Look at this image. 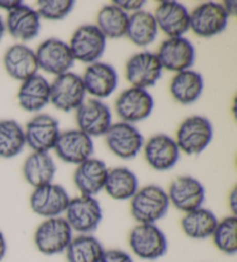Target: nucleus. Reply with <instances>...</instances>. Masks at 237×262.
I'll return each instance as SVG.
<instances>
[{"label": "nucleus", "mask_w": 237, "mask_h": 262, "mask_svg": "<svg viewBox=\"0 0 237 262\" xmlns=\"http://www.w3.org/2000/svg\"><path fill=\"white\" fill-rule=\"evenodd\" d=\"M22 172L26 182L34 188H37L53 183L57 166L49 152L34 151L26 159Z\"/></svg>", "instance_id": "obj_26"}, {"label": "nucleus", "mask_w": 237, "mask_h": 262, "mask_svg": "<svg viewBox=\"0 0 237 262\" xmlns=\"http://www.w3.org/2000/svg\"><path fill=\"white\" fill-rule=\"evenodd\" d=\"M7 253V242L4 233L0 231V262L4 260Z\"/></svg>", "instance_id": "obj_41"}, {"label": "nucleus", "mask_w": 237, "mask_h": 262, "mask_svg": "<svg viewBox=\"0 0 237 262\" xmlns=\"http://www.w3.org/2000/svg\"><path fill=\"white\" fill-rule=\"evenodd\" d=\"M65 219L73 232L93 234L103 219L101 203L95 196L77 195L72 198L65 210Z\"/></svg>", "instance_id": "obj_2"}, {"label": "nucleus", "mask_w": 237, "mask_h": 262, "mask_svg": "<svg viewBox=\"0 0 237 262\" xmlns=\"http://www.w3.org/2000/svg\"><path fill=\"white\" fill-rule=\"evenodd\" d=\"M73 237V230L67 221L59 216L45 219L38 225L34 233V243L38 252L51 256L65 253Z\"/></svg>", "instance_id": "obj_4"}, {"label": "nucleus", "mask_w": 237, "mask_h": 262, "mask_svg": "<svg viewBox=\"0 0 237 262\" xmlns=\"http://www.w3.org/2000/svg\"><path fill=\"white\" fill-rule=\"evenodd\" d=\"M129 245L136 257L155 261L166 255L168 239L156 224H138L129 234Z\"/></svg>", "instance_id": "obj_3"}, {"label": "nucleus", "mask_w": 237, "mask_h": 262, "mask_svg": "<svg viewBox=\"0 0 237 262\" xmlns=\"http://www.w3.org/2000/svg\"><path fill=\"white\" fill-rule=\"evenodd\" d=\"M229 15L222 4L207 2L198 5L190 13V29L199 37H213L225 31Z\"/></svg>", "instance_id": "obj_8"}, {"label": "nucleus", "mask_w": 237, "mask_h": 262, "mask_svg": "<svg viewBox=\"0 0 237 262\" xmlns=\"http://www.w3.org/2000/svg\"><path fill=\"white\" fill-rule=\"evenodd\" d=\"M20 106L27 112H38L50 103V82L40 74L30 76L17 93Z\"/></svg>", "instance_id": "obj_25"}, {"label": "nucleus", "mask_w": 237, "mask_h": 262, "mask_svg": "<svg viewBox=\"0 0 237 262\" xmlns=\"http://www.w3.org/2000/svg\"><path fill=\"white\" fill-rule=\"evenodd\" d=\"M86 94L83 78L71 71L56 76L50 83V103L64 112L79 109L86 101Z\"/></svg>", "instance_id": "obj_6"}, {"label": "nucleus", "mask_w": 237, "mask_h": 262, "mask_svg": "<svg viewBox=\"0 0 237 262\" xmlns=\"http://www.w3.org/2000/svg\"><path fill=\"white\" fill-rule=\"evenodd\" d=\"M219 220L216 215L207 208L200 207L185 215L181 220V228L186 237L195 241L211 238Z\"/></svg>", "instance_id": "obj_28"}, {"label": "nucleus", "mask_w": 237, "mask_h": 262, "mask_svg": "<svg viewBox=\"0 0 237 262\" xmlns=\"http://www.w3.org/2000/svg\"><path fill=\"white\" fill-rule=\"evenodd\" d=\"M102 243L93 234L73 237L65 254L67 262H100L104 253Z\"/></svg>", "instance_id": "obj_31"}, {"label": "nucleus", "mask_w": 237, "mask_h": 262, "mask_svg": "<svg viewBox=\"0 0 237 262\" xmlns=\"http://www.w3.org/2000/svg\"><path fill=\"white\" fill-rule=\"evenodd\" d=\"M162 66L156 53L144 51L135 53L126 62V79L132 87L146 89L156 84L162 76Z\"/></svg>", "instance_id": "obj_11"}, {"label": "nucleus", "mask_w": 237, "mask_h": 262, "mask_svg": "<svg viewBox=\"0 0 237 262\" xmlns=\"http://www.w3.org/2000/svg\"><path fill=\"white\" fill-rule=\"evenodd\" d=\"M76 124L90 138L106 135L112 125L110 107L96 98L85 101L76 110Z\"/></svg>", "instance_id": "obj_12"}, {"label": "nucleus", "mask_w": 237, "mask_h": 262, "mask_svg": "<svg viewBox=\"0 0 237 262\" xmlns=\"http://www.w3.org/2000/svg\"><path fill=\"white\" fill-rule=\"evenodd\" d=\"M4 66L11 78L22 82L37 74L40 70L35 51L25 44H14L7 50L4 56Z\"/></svg>", "instance_id": "obj_24"}, {"label": "nucleus", "mask_w": 237, "mask_h": 262, "mask_svg": "<svg viewBox=\"0 0 237 262\" xmlns=\"http://www.w3.org/2000/svg\"><path fill=\"white\" fill-rule=\"evenodd\" d=\"M223 8H225L226 12L228 13V15L229 16H234L236 14V10H237V3L236 2H225L222 4Z\"/></svg>", "instance_id": "obj_40"}, {"label": "nucleus", "mask_w": 237, "mask_h": 262, "mask_svg": "<svg viewBox=\"0 0 237 262\" xmlns=\"http://www.w3.org/2000/svg\"><path fill=\"white\" fill-rule=\"evenodd\" d=\"M86 93L96 97V99L111 96L118 87V74L115 67L102 61L90 64L81 76Z\"/></svg>", "instance_id": "obj_21"}, {"label": "nucleus", "mask_w": 237, "mask_h": 262, "mask_svg": "<svg viewBox=\"0 0 237 262\" xmlns=\"http://www.w3.org/2000/svg\"><path fill=\"white\" fill-rule=\"evenodd\" d=\"M68 47L74 60L90 65L101 59L107 48V38L96 25H84L73 33Z\"/></svg>", "instance_id": "obj_7"}, {"label": "nucleus", "mask_w": 237, "mask_h": 262, "mask_svg": "<svg viewBox=\"0 0 237 262\" xmlns=\"http://www.w3.org/2000/svg\"><path fill=\"white\" fill-rule=\"evenodd\" d=\"M5 31H6V27H5V22H4L3 17L0 16V40L3 39L4 35H5Z\"/></svg>", "instance_id": "obj_42"}, {"label": "nucleus", "mask_w": 237, "mask_h": 262, "mask_svg": "<svg viewBox=\"0 0 237 262\" xmlns=\"http://www.w3.org/2000/svg\"><path fill=\"white\" fill-rule=\"evenodd\" d=\"M106 141L111 152L122 160L134 159L145 144L139 129L124 121L110 126L106 134Z\"/></svg>", "instance_id": "obj_14"}, {"label": "nucleus", "mask_w": 237, "mask_h": 262, "mask_svg": "<svg viewBox=\"0 0 237 262\" xmlns=\"http://www.w3.org/2000/svg\"><path fill=\"white\" fill-rule=\"evenodd\" d=\"M167 194L170 205L184 214L203 207L206 198L204 185L191 176L177 177L170 184Z\"/></svg>", "instance_id": "obj_15"}, {"label": "nucleus", "mask_w": 237, "mask_h": 262, "mask_svg": "<svg viewBox=\"0 0 237 262\" xmlns=\"http://www.w3.org/2000/svg\"><path fill=\"white\" fill-rule=\"evenodd\" d=\"M156 56L163 70L180 73L193 66L195 49L188 38L171 37L160 45Z\"/></svg>", "instance_id": "obj_16"}, {"label": "nucleus", "mask_w": 237, "mask_h": 262, "mask_svg": "<svg viewBox=\"0 0 237 262\" xmlns=\"http://www.w3.org/2000/svg\"><path fill=\"white\" fill-rule=\"evenodd\" d=\"M154 110V98L146 89L131 87L121 93L116 111L122 121L133 125L147 119Z\"/></svg>", "instance_id": "obj_13"}, {"label": "nucleus", "mask_w": 237, "mask_h": 262, "mask_svg": "<svg viewBox=\"0 0 237 262\" xmlns=\"http://www.w3.org/2000/svg\"><path fill=\"white\" fill-rule=\"evenodd\" d=\"M112 4L129 14V12L134 13L143 10V7L146 5V2H144V0H116Z\"/></svg>", "instance_id": "obj_37"}, {"label": "nucleus", "mask_w": 237, "mask_h": 262, "mask_svg": "<svg viewBox=\"0 0 237 262\" xmlns=\"http://www.w3.org/2000/svg\"><path fill=\"white\" fill-rule=\"evenodd\" d=\"M61 127L54 117L41 114L31 118L26 125V143L37 152H49L54 148Z\"/></svg>", "instance_id": "obj_18"}, {"label": "nucleus", "mask_w": 237, "mask_h": 262, "mask_svg": "<svg viewBox=\"0 0 237 262\" xmlns=\"http://www.w3.org/2000/svg\"><path fill=\"white\" fill-rule=\"evenodd\" d=\"M35 53L38 69L56 76L70 72L75 61L68 43L59 38L45 39Z\"/></svg>", "instance_id": "obj_9"}, {"label": "nucleus", "mask_w": 237, "mask_h": 262, "mask_svg": "<svg viewBox=\"0 0 237 262\" xmlns=\"http://www.w3.org/2000/svg\"><path fill=\"white\" fill-rule=\"evenodd\" d=\"M157 28L168 37H183L190 30V12L179 2H162L154 13Z\"/></svg>", "instance_id": "obj_20"}, {"label": "nucleus", "mask_w": 237, "mask_h": 262, "mask_svg": "<svg viewBox=\"0 0 237 262\" xmlns=\"http://www.w3.org/2000/svg\"><path fill=\"white\" fill-rule=\"evenodd\" d=\"M53 150L65 163L79 165L92 159L94 142L92 138L80 129H68L59 134Z\"/></svg>", "instance_id": "obj_17"}, {"label": "nucleus", "mask_w": 237, "mask_h": 262, "mask_svg": "<svg viewBox=\"0 0 237 262\" xmlns=\"http://www.w3.org/2000/svg\"><path fill=\"white\" fill-rule=\"evenodd\" d=\"M20 5H22V2H19V0H0V8L7 11L8 13L14 11Z\"/></svg>", "instance_id": "obj_38"}, {"label": "nucleus", "mask_w": 237, "mask_h": 262, "mask_svg": "<svg viewBox=\"0 0 237 262\" xmlns=\"http://www.w3.org/2000/svg\"><path fill=\"white\" fill-rule=\"evenodd\" d=\"M74 8L72 0H40L37 10L41 19L50 21H59L65 19Z\"/></svg>", "instance_id": "obj_35"}, {"label": "nucleus", "mask_w": 237, "mask_h": 262, "mask_svg": "<svg viewBox=\"0 0 237 262\" xmlns=\"http://www.w3.org/2000/svg\"><path fill=\"white\" fill-rule=\"evenodd\" d=\"M213 139V126L206 117L191 116L182 121L175 141L180 151L186 155H199Z\"/></svg>", "instance_id": "obj_5"}, {"label": "nucleus", "mask_w": 237, "mask_h": 262, "mask_svg": "<svg viewBox=\"0 0 237 262\" xmlns=\"http://www.w3.org/2000/svg\"><path fill=\"white\" fill-rule=\"evenodd\" d=\"M71 198L65 188L58 184H48L34 188L29 203L31 210L44 219L59 217L65 214Z\"/></svg>", "instance_id": "obj_10"}, {"label": "nucleus", "mask_w": 237, "mask_h": 262, "mask_svg": "<svg viewBox=\"0 0 237 262\" xmlns=\"http://www.w3.org/2000/svg\"><path fill=\"white\" fill-rule=\"evenodd\" d=\"M144 154L150 168L156 171H168L177 164L181 151L175 139L167 134H157L144 144Z\"/></svg>", "instance_id": "obj_19"}, {"label": "nucleus", "mask_w": 237, "mask_h": 262, "mask_svg": "<svg viewBox=\"0 0 237 262\" xmlns=\"http://www.w3.org/2000/svg\"><path fill=\"white\" fill-rule=\"evenodd\" d=\"M108 172L109 169L103 161L88 159L77 165L73 174V182L80 194L95 196L104 189Z\"/></svg>", "instance_id": "obj_22"}, {"label": "nucleus", "mask_w": 237, "mask_h": 262, "mask_svg": "<svg viewBox=\"0 0 237 262\" xmlns=\"http://www.w3.org/2000/svg\"><path fill=\"white\" fill-rule=\"evenodd\" d=\"M129 16L126 12L110 4L103 6L97 13L96 27L106 38H121L126 35Z\"/></svg>", "instance_id": "obj_32"}, {"label": "nucleus", "mask_w": 237, "mask_h": 262, "mask_svg": "<svg viewBox=\"0 0 237 262\" xmlns=\"http://www.w3.org/2000/svg\"><path fill=\"white\" fill-rule=\"evenodd\" d=\"M131 214L138 224H156L169 210L167 192L159 185L139 188L131 199Z\"/></svg>", "instance_id": "obj_1"}, {"label": "nucleus", "mask_w": 237, "mask_h": 262, "mask_svg": "<svg viewBox=\"0 0 237 262\" xmlns=\"http://www.w3.org/2000/svg\"><path fill=\"white\" fill-rule=\"evenodd\" d=\"M26 146L24 127L13 119L0 120V157L13 159L21 154Z\"/></svg>", "instance_id": "obj_33"}, {"label": "nucleus", "mask_w": 237, "mask_h": 262, "mask_svg": "<svg viewBox=\"0 0 237 262\" xmlns=\"http://www.w3.org/2000/svg\"><path fill=\"white\" fill-rule=\"evenodd\" d=\"M228 205L231 210V215L236 216L237 213V188L234 187L229 193V196H228Z\"/></svg>", "instance_id": "obj_39"}, {"label": "nucleus", "mask_w": 237, "mask_h": 262, "mask_svg": "<svg viewBox=\"0 0 237 262\" xmlns=\"http://www.w3.org/2000/svg\"><path fill=\"white\" fill-rule=\"evenodd\" d=\"M139 188L138 177L129 168L118 166L109 170L104 191L113 200H131Z\"/></svg>", "instance_id": "obj_29"}, {"label": "nucleus", "mask_w": 237, "mask_h": 262, "mask_svg": "<svg viewBox=\"0 0 237 262\" xmlns=\"http://www.w3.org/2000/svg\"><path fill=\"white\" fill-rule=\"evenodd\" d=\"M100 262H134L133 257L123 250H117V248H112V250H106L102 255V259Z\"/></svg>", "instance_id": "obj_36"}, {"label": "nucleus", "mask_w": 237, "mask_h": 262, "mask_svg": "<svg viewBox=\"0 0 237 262\" xmlns=\"http://www.w3.org/2000/svg\"><path fill=\"white\" fill-rule=\"evenodd\" d=\"M5 27L13 38L29 42L40 34L41 17L33 7L22 3V5L8 13Z\"/></svg>", "instance_id": "obj_23"}, {"label": "nucleus", "mask_w": 237, "mask_h": 262, "mask_svg": "<svg viewBox=\"0 0 237 262\" xmlns=\"http://www.w3.org/2000/svg\"><path fill=\"white\" fill-rule=\"evenodd\" d=\"M157 31L159 28L153 13L140 10L130 14L125 36L136 47L144 48L156 39Z\"/></svg>", "instance_id": "obj_30"}, {"label": "nucleus", "mask_w": 237, "mask_h": 262, "mask_svg": "<svg viewBox=\"0 0 237 262\" xmlns=\"http://www.w3.org/2000/svg\"><path fill=\"white\" fill-rule=\"evenodd\" d=\"M213 243L226 255L237 253V216L229 215L219 221L212 234Z\"/></svg>", "instance_id": "obj_34"}, {"label": "nucleus", "mask_w": 237, "mask_h": 262, "mask_svg": "<svg viewBox=\"0 0 237 262\" xmlns=\"http://www.w3.org/2000/svg\"><path fill=\"white\" fill-rule=\"evenodd\" d=\"M204 90L203 75L192 70H186L172 78L170 94L176 102L183 105H190L197 102Z\"/></svg>", "instance_id": "obj_27"}]
</instances>
